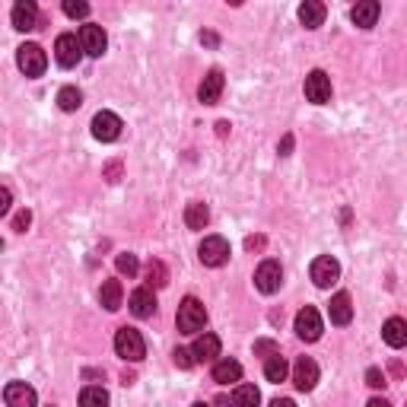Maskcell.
<instances>
[{"label":"cell","instance_id":"74e56055","mask_svg":"<svg viewBox=\"0 0 407 407\" xmlns=\"http://www.w3.org/2000/svg\"><path fill=\"white\" fill-rule=\"evenodd\" d=\"M290 153H293V134H287L280 140V156H290Z\"/></svg>","mask_w":407,"mask_h":407},{"label":"cell","instance_id":"6da1fadb","mask_svg":"<svg viewBox=\"0 0 407 407\" xmlns=\"http://www.w3.org/2000/svg\"><path fill=\"white\" fill-rule=\"evenodd\" d=\"M115 350L121 359L127 363H140L146 357V344H144V334L137 328H118L115 331Z\"/></svg>","mask_w":407,"mask_h":407},{"label":"cell","instance_id":"7bdbcfd3","mask_svg":"<svg viewBox=\"0 0 407 407\" xmlns=\"http://www.w3.org/2000/svg\"><path fill=\"white\" fill-rule=\"evenodd\" d=\"M388 369H392V373H394V375H398V379H401V375H404V366H401V363H398V359H392V366H388Z\"/></svg>","mask_w":407,"mask_h":407},{"label":"cell","instance_id":"5bb4252c","mask_svg":"<svg viewBox=\"0 0 407 407\" xmlns=\"http://www.w3.org/2000/svg\"><path fill=\"white\" fill-rule=\"evenodd\" d=\"M4 401H7V407H35L39 394H35V388L26 385V382H10V385L4 388Z\"/></svg>","mask_w":407,"mask_h":407},{"label":"cell","instance_id":"ab89813d","mask_svg":"<svg viewBox=\"0 0 407 407\" xmlns=\"http://www.w3.org/2000/svg\"><path fill=\"white\" fill-rule=\"evenodd\" d=\"M10 210V188H4V198H0V214Z\"/></svg>","mask_w":407,"mask_h":407},{"label":"cell","instance_id":"2e32d148","mask_svg":"<svg viewBox=\"0 0 407 407\" xmlns=\"http://www.w3.org/2000/svg\"><path fill=\"white\" fill-rule=\"evenodd\" d=\"M328 315H331V322L334 324H350L353 322V299H350V293H334L331 296V305H328Z\"/></svg>","mask_w":407,"mask_h":407},{"label":"cell","instance_id":"8d00e7d4","mask_svg":"<svg viewBox=\"0 0 407 407\" xmlns=\"http://www.w3.org/2000/svg\"><path fill=\"white\" fill-rule=\"evenodd\" d=\"M264 245H268L264 235H249V239H245V251H264Z\"/></svg>","mask_w":407,"mask_h":407},{"label":"cell","instance_id":"d6a6232c","mask_svg":"<svg viewBox=\"0 0 407 407\" xmlns=\"http://www.w3.org/2000/svg\"><path fill=\"white\" fill-rule=\"evenodd\" d=\"M366 385H369V388H385L388 385L385 373H382V369H375V366H373V369H366Z\"/></svg>","mask_w":407,"mask_h":407},{"label":"cell","instance_id":"7402d4cb","mask_svg":"<svg viewBox=\"0 0 407 407\" xmlns=\"http://www.w3.org/2000/svg\"><path fill=\"white\" fill-rule=\"evenodd\" d=\"M207 223H210V210H207V204H200V200H191V204L185 207V226L198 233V229H204Z\"/></svg>","mask_w":407,"mask_h":407},{"label":"cell","instance_id":"ba28073f","mask_svg":"<svg viewBox=\"0 0 407 407\" xmlns=\"http://www.w3.org/2000/svg\"><path fill=\"white\" fill-rule=\"evenodd\" d=\"M92 137L102 140V144H111V140L121 137V118L115 111H99L92 118Z\"/></svg>","mask_w":407,"mask_h":407},{"label":"cell","instance_id":"52a82bcc","mask_svg":"<svg viewBox=\"0 0 407 407\" xmlns=\"http://www.w3.org/2000/svg\"><path fill=\"white\" fill-rule=\"evenodd\" d=\"M293 328H296V334L305 344H312V340L322 338V315H318L312 305H305V309L296 312V324H293Z\"/></svg>","mask_w":407,"mask_h":407},{"label":"cell","instance_id":"bcb514c9","mask_svg":"<svg viewBox=\"0 0 407 407\" xmlns=\"http://www.w3.org/2000/svg\"><path fill=\"white\" fill-rule=\"evenodd\" d=\"M134 379H137V375H134V373H127V369H125V373H121V382H125V385H134Z\"/></svg>","mask_w":407,"mask_h":407},{"label":"cell","instance_id":"cb8c5ba5","mask_svg":"<svg viewBox=\"0 0 407 407\" xmlns=\"http://www.w3.org/2000/svg\"><path fill=\"white\" fill-rule=\"evenodd\" d=\"M144 274H146V287H150V290H163V287L169 283V270L159 258H150V264H146Z\"/></svg>","mask_w":407,"mask_h":407},{"label":"cell","instance_id":"5b68a950","mask_svg":"<svg viewBox=\"0 0 407 407\" xmlns=\"http://www.w3.org/2000/svg\"><path fill=\"white\" fill-rule=\"evenodd\" d=\"M305 99L312 105H324L331 102V76L324 74V70H312L305 76Z\"/></svg>","mask_w":407,"mask_h":407},{"label":"cell","instance_id":"ac0fdd59","mask_svg":"<svg viewBox=\"0 0 407 407\" xmlns=\"http://www.w3.org/2000/svg\"><path fill=\"white\" fill-rule=\"evenodd\" d=\"M350 20H353V26H359V29H373L375 20H379V4H375V0L357 4V7L350 10Z\"/></svg>","mask_w":407,"mask_h":407},{"label":"cell","instance_id":"ffe728a7","mask_svg":"<svg viewBox=\"0 0 407 407\" xmlns=\"http://www.w3.org/2000/svg\"><path fill=\"white\" fill-rule=\"evenodd\" d=\"M382 338H385L388 347H407V322L404 318H388L385 328H382Z\"/></svg>","mask_w":407,"mask_h":407},{"label":"cell","instance_id":"ee69618b","mask_svg":"<svg viewBox=\"0 0 407 407\" xmlns=\"http://www.w3.org/2000/svg\"><path fill=\"white\" fill-rule=\"evenodd\" d=\"M214 407H235V404H233V401H229V398H226V394H220V398H216V401H214Z\"/></svg>","mask_w":407,"mask_h":407},{"label":"cell","instance_id":"60d3db41","mask_svg":"<svg viewBox=\"0 0 407 407\" xmlns=\"http://www.w3.org/2000/svg\"><path fill=\"white\" fill-rule=\"evenodd\" d=\"M229 134V121H216V137H226Z\"/></svg>","mask_w":407,"mask_h":407},{"label":"cell","instance_id":"c3c4849f","mask_svg":"<svg viewBox=\"0 0 407 407\" xmlns=\"http://www.w3.org/2000/svg\"><path fill=\"white\" fill-rule=\"evenodd\" d=\"M48 407H51V404H48Z\"/></svg>","mask_w":407,"mask_h":407},{"label":"cell","instance_id":"1f68e13d","mask_svg":"<svg viewBox=\"0 0 407 407\" xmlns=\"http://www.w3.org/2000/svg\"><path fill=\"white\" fill-rule=\"evenodd\" d=\"M172 359H175V366H179V369H191V366L198 363V359H194V353L188 350V347H179V350L172 353Z\"/></svg>","mask_w":407,"mask_h":407},{"label":"cell","instance_id":"f6af8a7d","mask_svg":"<svg viewBox=\"0 0 407 407\" xmlns=\"http://www.w3.org/2000/svg\"><path fill=\"white\" fill-rule=\"evenodd\" d=\"M366 407H392V404H388L385 398H373V401H369V404H366Z\"/></svg>","mask_w":407,"mask_h":407},{"label":"cell","instance_id":"44dd1931","mask_svg":"<svg viewBox=\"0 0 407 407\" xmlns=\"http://www.w3.org/2000/svg\"><path fill=\"white\" fill-rule=\"evenodd\" d=\"M324 13H328V10H324L322 0H305L303 7H299V22H303L305 29H318L324 22Z\"/></svg>","mask_w":407,"mask_h":407},{"label":"cell","instance_id":"7a4b0ae2","mask_svg":"<svg viewBox=\"0 0 407 407\" xmlns=\"http://www.w3.org/2000/svg\"><path fill=\"white\" fill-rule=\"evenodd\" d=\"M204 324H207V309H204L194 296H185L179 305V331L198 334V331H204Z\"/></svg>","mask_w":407,"mask_h":407},{"label":"cell","instance_id":"83f0119b","mask_svg":"<svg viewBox=\"0 0 407 407\" xmlns=\"http://www.w3.org/2000/svg\"><path fill=\"white\" fill-rule=\"evenodd\" d=\"M233 404L235 407H258L261 404V392L255 385H239L233 394Z\"/></svg>","mask_w":407,"mask_h":407},{"label":"cell","instance_id":"4316f807","mask_svg":"<svg viewBox=\"0 0 407 407\" xmlns=\"http://www.w3.org/2000/svg\"><path fill=\"white\" fill-rule=\"evenodd\" d=\"M80 407H109V392L99 385H90L80 392Z\"/></svg>","mask_w":407,"mask_h":407},{"label":"cell","instance_id":"30bf717a","mask_svg":"<svg viewBox=\"0 0 407 407\" xmlns=\"http://www.w3.org/2000/svg\"><path fill=\"white\" fill-rule=\"evenodd\" d=\"M283 283V270L277 261H261V268L255 270V287L264 293V296H270V293L280 290Z\"/></svg>","mask_w":407,"mask_h":407},{"label":"cell","instance_id":"b9f144b4","mask_svg":"<svg viewBox=\"0 0 407 407\" xmlns=\"http://www.w3.org/2000/svg\"><path fill=\"white\" fill-rule=\"evenodd\" d=\"M270 407H296V404L290 398H277V401H270Z\"/></svg>","mask_w":407,"mask_h":407},{"label":"cell","instance_id":"9a60e30c","mask_svg":"<svg viewBox=\"0 0 407 407\" xmlns=\"http://www.w3.org/2000/svg\"><path fill=\"white\" fill-rule=\"evenodd\" d=\"M13 29H20V32H29V29H39V7H35L32 0H20L13 7Z\"/></svg>","mask_w":407,"mask_h":407},{"label":"cell","instance_id":"f546056e","mask_svg":"<svg viewBox=\"0 0 407 407\" xmlns=\"http://www.w3.org/2000/svg\"><path fill=\"white\" fill-rule=\"evenodd\" d=\"M115 264H118V270H121V274H127V277H137V270H140L137 255H131V251H121V255L115 258Z\"/></svg>","mask_w":407,"mask_h":407},{"label":"cell","instance_id":"9c48e42d","mask_svg":"<svg viewBox=\"0 0 407 407\" xmlns=\"http://www.w3.org/2000/svg\"><path fill=\"white\" fill-rule=\"evenodd\" d=\"M338 277H340V264L331 255H322L312 261V280H315V287L328 290L331 283H338Z\"/></svg>","mask_w":407,"mask_h":407},{"label":"cell","instance_id":"484cf974","mask_svg":"<svg viewBox=\"0 0 407 407\" xmlns=\"http://www.w3.org/2000/svg\"><path fill=\"white\" fill-rule=\"evenodd\" d=\"M287 373H290V366H287V359H283L280 353L264 359V379H268V382H283V379H287Z\"/></svg>","mask_w":407,"mask_h":407},{"label":"cell","instance_id":"d4e9b609","mask_svg":"<svg viewBox=\"0 0 407 407\" xmlns=\"http://www.w3.org/2000/svg\"><path fill=\"white\" fill-rule=\"evenodd\" d=\"M239 379H242V363H235V359H220L214 366V382H220V385L239 382Z\"/></svg>","mask_w":407,"mask_h":407},{"label":"cell","instance_id":"d590c367","mask_svg":"<svg viewBox=\"0 0 407 407\" xmlns=\"http://www.w3.org/2000/svg\"><path fill=\"white\" fill-rule=\"evenodd\" d=\"M29 223H32V214H29V210H20V214L13 216V229H16V233H26Z\"/></svg>","mask_w":407,"mask_h":407},{"label":"cell","instance_id":"277c9868","mask_svg":"<svg viewBox=\"0 0 407 407\" xmlns=\"http://www.w3.org/2000/svg\"><path fill=\"white\" fill-rule=\"evenodd\" d=\"M200 264H207V268H223L229 261V242L223 235H207V239L200 242Z\"/></svg>","mask_w":407,"mask_h":407},{"label":"cell","instance_id":"3957f363","mask_svg":"<svg viewBox=\"0 0 407 407\" xmlns=\"http://www.w3.org/2000/svg\"><path fill=\"white\" fill-rule=\"evenodd\" d=\"M16 64H20V70L26 76H42L45 74V67H48V57H45V51H42V45H20L16 48Z\"/></svg>","mask_w":407,"mask_h":407},{"label":"cell","instance_id":"f1b7e54d","mask_svg":"<svg viewBox=\"0 0 407 407\" xmlns=\"http://www.w3.org/2000/svg\"><path fill=\"white\" fill-rule=\"evenodd\" d=\"M57 105H61V111H76L83 105V92L76 90V86H64V90L57 92Z\"/></svg>","mask_w":407,"mask_h":407},{"label":"cell","instance_id":"d6986e66","mask_svg":"<svg viewBox=\"0 0 407 407\" xmlns=\"http://www.w3.org/2000/svg\"><path fill=\"white\" fill-rule=\"evenodd\" d=\"M131 312L137 318H150L156 312V296H153L150 287H140V290L131 293Z\"/></svg>","mask_w":407,"mask_h":407},{"label":"cell","instance_id":"836d02e7","mask_svg":"<svg viewBox=\"0 0 407 407\" xmlns=\"http://www.w3.org/2000/svg\"><path fill=\"white\" fill-rule=\"evenodd\" d=\"M255 353L268 359V357H277V353H280V347H277L274 340H255Z\"/></svg>","mask_w":407,"mask_h":407},{"label":"cell","instance_id":"7c38bea8","mask_svg":"<svg viewBox=\"0 0 407 407\" xmlns=\"http://www.w3.org/2000/svg\"><path fill=\"white\" fill-rule=\"evenodd\" d=\"M80 45H83L86 55L92 57H102L105 48H109V39H105V29L102 26H92V22H86L83 29H80Z\"/></svg>","mask_w":407,"mask_h":407},{"label":"cell","instance_id":"e0dca14e","mask_svg":"<svg viewBox=\"0 0 407 407\" xmlns=\"http://www.w3.org/2000/svg\"><path fill=\"white\" fill-rule=\"evenodd\" d=\"M191 353L198 363H210V359L220 357V338H216V334H200V338L194 340Z\"/></svg>","mask_w":407,"mask_h":407},{"label":"cell","instance_id":"603a6c76","mask_svg":"<svg viewBox=\"0 0 407 407\" xmlns=\"http://www.w3.org/2000/svg\"><path fill=\"white\" fill-rule=\"evenodd\" d=\"M121 296H125V290H121V280H105L102 290H99V303H102L109 312L121 309Z\"/></svg>","mask_w":407,"mask_h":407},{"label":"cell","instance_id":"8fae6325","mask_svg":"<svg viewBox=\"0 0 407 407\" xmlns=\"http://www.w3.org/2000/svg\"><path fill=\"white\" fill-rule=\"evenodd\" d=\"M293 385L299 392H312L318 385V363L312 357H299L296 366H293Z\"/></svg>","mask_w":407,"mask_h":407},{"label":"cell","instance_id":"4dcf8cb0","mask_svg":"<svg viewBox=\"0 0 407 407\" xmlns=\"http://www.w3.org/2000/svg\"><path fill=\"white\" fill-rule=\"evenodd\" d=\"M64 13L70 20H86L90 16V4H83V0H64Z\"/></svg>","mask_w":407,"mask_h":407},{"label":"cell","instance_id":"4fadbf2b","mask_svg":"<svg viewBox=\"0 0 407 407\" xmlns=\"http://www.w3.org/2000/svg\"><path fill=\"white\" fill-rule=\"evenodd\" d=\"M223 86H226L223 70L220 67L207 70V76H204V83H200V90H198L200 102H204V105H216V102H220V96H223Z\"/></svg>","mask_w":407,"mask_h":407},{"label":"cell","instance_id":"8992f818","mask_svg":"<svg viewBox=\"0 0 407 407\" xmlns=\"http://www.w3.org/2000/svg\"><path fill=\"white\" fill-rule=\"evenodd\" d=\"M55 57L61 67H76L80 64V57H83V45H80V39L70 32L57 35V42H55Z\"/></svg>","mask_w":407,"mask_h":407},{"label":"cell","instance_id":"f35d334b","mask_svg":"<svg viewBox=\"0 0 407 407\" xmlns=\"http://www.w3.org/2000/svg\"><path fill=\"white\" fill-rule=\"evenodd\" d=\"M200 42H204V45H210V48H216V45H220V39H216L214 32H200Z\"/></svg>","mask_w":407,"mask_h":407},{"label":"cell","instance_id":"e575fe53","mask_svg":"<svg viewBox=\"0 0 407 407\" xmlns=\"http://www.w3.org/2000/svg\"><path fill=\"white\" fill-rule=\"evenodd\" d=\"M121 169H125V166H121V159H111L109 166L102 169V175H105L109 181H118V179H121Z\"/></svg>","mask_w":407,"mask_h":407},{"label":"cell","instance_id":"7dc6e473","mask_svg":"<svg viewBox=\"0 0 407 407\" xmlns=\"http://www.w3.org/2000/svg\"><path fill=\"white\" fill-rule=\"evenodd\" d=\"M194 407H210V404H194Z\"/></svg>","mask_w":407,"mask_h":407}]
</instances>
